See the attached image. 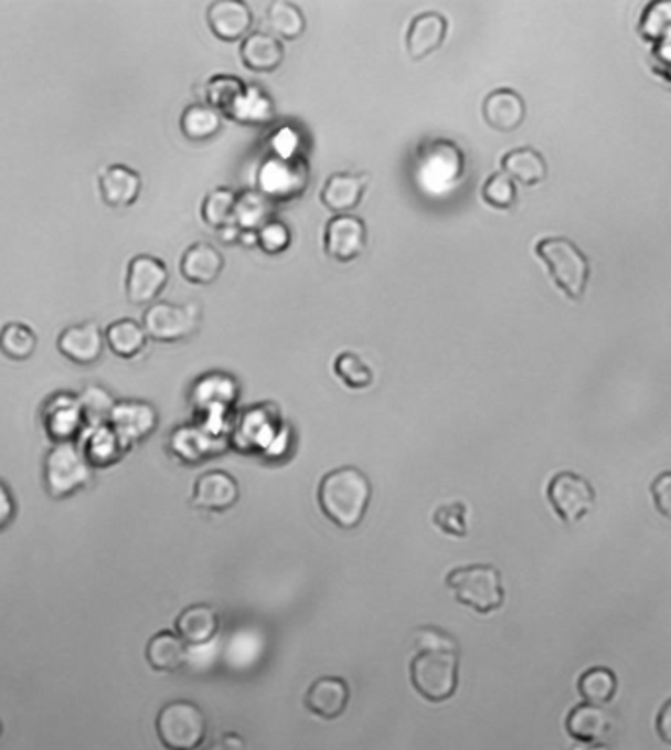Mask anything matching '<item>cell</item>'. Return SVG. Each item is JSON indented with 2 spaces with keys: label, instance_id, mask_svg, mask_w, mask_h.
<instances>
[{
  "label": "cell",
  "instance_id": "6da1fadb",
  "mask_svg": "<svg viewBox=\"0 0 671 750\" xmlns=\"http://www.w3.org/2000/svg\"><path fill=\"white\" fill-rule=\"evenodd\" d=\"M411 684L420 698L441 704L456 694L459 684V646L454 636L436 627L416 628Z\"/></svg>",
  "mask_w": 671,
  "mask_h": 750
},
{
  "label": "cell",
  "instance_id": "7a4b0ae2",
  "mask_svg": "<svg viewBox=\"0 0 671 750\" xmlns=\"http://www.w3.org/2000/svg\"><path fill=\"white\" fill-rule=\"evenodd\" d=\"M371 482L353 466L336 468L320 479L318 507L340 529H358L370 509Z\"/></svg>",
  "mask_w": 671,
  "mask_h": 750
},
{
  "label": "cell",
  "instance_id": "3957f363",
  "mask_svg": "<svg viewBox=\"0 0 671 750\" xmlns=\"http://www.w3.org/2000/svg\"><path fill=\"white\" fill-rule=\"evenodd\" d=\"M536 256L546 264L557 289L569 299L582 300L592 277V265L579 246L564 236L540 240Z\"/></svg>",
  "mask_w": 671,
  "mask_h": 750
},
{
  "label": "cell",
  "instance_id": "277c9868",
  "mask_svg": "<svg viewBox=\"0 0 671 750\" xmlns=\"http://www.w3.org/2000/svg\"><path fill=\"white\" fill-rule=\"evenodd\" d=\"M446 585L461 605L487 615L503 608L504 590L501 572L491 564H471L454 568L446 575Z\"/></svg>",
  "mask_w": 671,
  "mask_h": 750
},
{
  "label": "cell",
  "instance_id": "5b68a950",
  "mask_svg": "<svg viewBox=\"0 0 671 750\" xmlns=\"http://www.w3.org/2000/svg\"><path fill=\"white\" fill-rule=\"evenodd\" d=\"M93 469L79 442H57L45 454V489L53 499H67L88 486Z\"/></svg>",
  "mask_w": 671,
  "mask_h": 750
},
{
  "label": "cell",
  "instance_id": "8992f818",
  "mask_svg": "<svg viewBox=\"0 0 671 750\" xmlns=\"http://www.w3.org/2000/svg\"><path fill=\"white\" fill-rule=\"evenodd\" d=\"M156 731L168 750H196L206 739L209 723L194 701L175 699L159 709Z\"/></svg>",
  "mask_w": 671,
  "mask_h": 750
},
{
  "label": "cell",
  "instance_id": "52a82bcc",
  "mask_svg": "<svg viewBox=\"0 0 671 750\" xmlns=\"http://www.w3.org/2000/svg\"><path fill=\"white\" fill-rule=\"evenodd\" d=\"M201 325V307L196 303L175 305L168 300H156L143 313L141 327L156 342L171 345L185 340L196 332Z\"/></svg>",
  "mask_w": 671,
  "mask_h": 750
},
{
  "label": "cell",
  "instance_id": "ba28073f",
  "mask_svg": "<svg viewBox=\"0 0 671 750\" xmlns=\"http://www.w3.org/2000/svg\"><path fill=\"white\" fill-rule=\"evenodd\" d=\"M547 501L567 525L582 521L595 507V489L574 472H560L547 486Z\"/></svg>",
  "mask_w": 671,
  "mask_h": 750
},
{
  "label": "cell",
  "instance_id": "9c48e42d",
  "mask_svg": "<svg viewBox=\"0 0 671 750\" xmlns=\"http://www.w3.org/2000/svg\"><path fill=\"white\" fill-rule=\"evenodd\" d=\"M168 265L159 257L140 254L132 257L126 272V297L132 305H153L168 287Z\"/></svg>",
  "mask_w": 671,
  "mask_h": 750
},
{
  "label": "cell",
  "instance_id": "30bf717a",
  "mask_svg": "<svg viewBox=\"0 0 671 750\" xmlns=\"http://www.w3.org/2000/svg\"><path fill=\"white\" fill-rule=\"evenodd\" d=\"M42 424L44 431L53 444L57 442H77L83 429H87L83 413H81L79 399L73 393L62 391L55 393L45 401L42 409Z\"/></svg>",
  "mask_w": 671,
  "mask_h": 750
},
{
  "label": "cell",
  "instance_id": "8fae6325",
  "mask_svg": "<svg viewBox=\"0 0 671 750\" xmlns=\"http://www.w3.org/2000/svg\"><path fill=\"white\" fill-rule=\"evenodd\" d=\"M368 244V226L360 216L336 214L324 229V252L340 264L360 257Z\"/></svg>",
  "mask_w": 671,
  "mask_h": 750
},
{
  "label": "cell",
  "instance_id": "7c38bea8",
  "mask_svg": "<svg viewBox=\"0 0 671 750\" xmlns=\"http://www.w3.org/2000/svg\"><path fill=\"white\" fill-rule=\"evenodd\" d=\"M158 411L151 403L126 399L116 401L113 415L108 424L120 434L128 446H134L136 442L146 441L158 429Z\"/></svg>",
  "mask_w": 671,
  "mask_h": 750
},
{
  "label": "cell",
  "instance_id": "4fadbf2b",
  "mask_svg": "<svg viewBox=\"0 0 671 750\" xmlns=\"http://www.w3.org/2000/svg\"><path fill=\"white\" fill-rule=\"evenodd\" d=\"M105 332L95 323H79L63 328L57 336V350L77 366H93L105 352Z\"/></svg>",
  "mask_w": 671,
  "mask_h": 750
},
{
  "label": "cell",
  "instance_id": "5bb4252c",
  "mask_svg": "<svg viewBox=\"0 0 671 750\" xmlns=\"http://www.w3.org/2000/svg\"><path fill=\"white\" fill-rule=\"evenodd\" d=\"M239 486L228 472L211 469L196 477L193 487V507L201 511L222 513L238 504Z\"/></svg>",
  "mask_w": 671,
  "mask_h": 750
},
{
  "label": "cell",
  "instance_id": "9a60e30c",
  "mask_svg": "<svg viewBox=\"0 0 671 750\" xmlns=\"http://www.w3.org/2000/svg\"><path fill=\"white\" fill-rule=\"evenodd\" d=\"M206 22L222 42H238L254 24V14L242 0H214L206 10Z\"/></svg>",
  "mask_w": 671,
  "mask_h": 750
},
{
  "label": "cell",
  "instance_id": "2e32d148",
  "mask_svg": "<svg viewBox=\"0 0 671 750\" xmlns=\"http://www.w3.org/2000/svg\"><path fill=\"white\" fill-rule=\"evenodd\" d=\"M350 701V686L348 682L336 676H324L310 684L305 696V707L312 716L334 721L342 716Z\"/></svg>",
  "mask_w": 671,
  "mask_h": 750
},
{
  "label": "cell",
  "instance_id": "e0dca14e",
  "mask_svg": "<svg viewBox=\"0 0 671 750\" xmlns=\"http://www.w3.org/2000/svg\"><path fill=\"white\" fill-rule=\"evenodd\" d=\"M448 34V20L438 12H424L413 18L406 32V52L413 62H423L430 53L440 50Z\"/></svg>",
  "mask_w": 671,
  "mask_h": 750
},
{
  "label": "cell",
  "instance_id": "ac0fdd59",
  "mask_svg": "<svg viewBox=\"0 0 671 750\" xmlns=\"http://www.w3.org/2000/svg\"><path fill=\"white\" fill-rule=\"evenodd\" d=\"M98 189L100 197L113 209H126L132 207L141 193V177L128 166L115 163L100 171L98 176Z\"/></svg>",
  "mask_w": 671,
  "mask_h": 750
},
{
  "label": "cell",
  "instance_id": "d6986e66",
  "mask_svg": "<svg viewBox=\"0 0 671 750\" xmlns=\"http://www.w3.org/2000/svg\"><path fill=\"white\" fill-rule=\"evenodd\" d=\"M483 118L493 130L512 133L521 128L526 118V103L512 88H497L483 101Z\"/></svg>",
  "mask_w": 671,
  "mask_h": 750
},
{
  "label": "cell",
  "instance_id": "ffe728a7",
  "mask_svg": "<svg viewBox=\"0 0 671 750\" xmlns=\"http://www.w3.org/2000/svg\"><path fill=\"white\" fill-rule=\"evenodd\" d=\"M368 181L370 177L365 173H350V171L334 173L328 177L327 183L322 187L320 201L328 211L348 214L362 201L363 193L368 189Z\"/></svg>",
  "mask_w": 671,
  "mask_h": 750
},
{
  "label": "cell",
  "instance_id": "44dd1931",
  "mask_svg": "<svg viewBox=\"0 0 671 750\" xmlns=\"http://www.w3.org/2000/svg\"><path fill=\"white\" fill-rule=\"evenodd\" d=\"M221 631V617L212 605L196 603L179 613L175 619V633L185 641V645L203 646L211 643Z\"/></svg>",
  "mask_w": 671,
  "mask_h": 750
},
{
  "label": "cell",
  "instance_id": "7402d4cb",
  "mask_svg": "<svg viewBox=\"0 0 671 750\" xmlns=\"http://www.w3.org/2000/svg\"><path fill=\"white\" fill-rule=\"evenodd\" d=\"M179 270L189 283L211 285L221 277L222 270H224V256L221 250H216L212 244L196 242L193 246L187 247Z\"/></svg>",
  "mask_w": 671,
  "mask_h": 750
},
{
  "label": "cell",
  "instance_id": "603a6c76",
  "mask_svg": "<svg viewBox=\"0 0 671 750\" xmlns=\"http://www.w3.org/2000/svg\"><path fill=\"white\" fill-rule=\"evenodd\" d=\"M81 448L85 452L88 464L93 468L113 466L118 459L123 458L126 452L130 451V446L120 439V434L116 433L110 424H100L95 429H88V434L85 436V442L81 444Z\"/></svg>",
  "mask_w": 671,
  "mask_h": 750
},
{
  "label": "cell",
  "instance_id": "cb8c5ba5",
  "mask_svg": "<svg viewBox=\"0 0 671 750\" xmlns=\"http://www.w3.org/2000/svg\"><path fill=\"white\" fill-rule=\"evenodd\" d=\"M239 55L247 70L254 73H271L281 65L285 47L274 35L254 32L244 38L239 45Z\"/></svg>",
  "mask_w": 671,
  "mask_h": 750
},
{
  "label": "cell",
  "instance_id": "d4e9b609",
  "mask_svg": "<svg viewBox=\"0 0 671 750\" xmlns=\"http://www.w3.org/2000/svg\"><path fill=\"white\" fill-rule=\"evenodd\" d=\"M610 729V717L603 707L582 704L575 706L565 719V731L579 742H599Z\"/></svg>",
  "mask_w": 671,
  "mask_h": 750
},
{
  "label": "cell",
  "instance_id": "484cf974",
  "mask_svg": "<svg viewBox=\"0 0 671 750\" xmlns=\"http://www.w3.org/2000/svg\"><path fill=\"white\" fill-rule=\"evenodd\" d=\"M146 661L156 672H175L189 663V646L177 633L161 631L146 646Z\"/></svg>",
  "mask_w": 671,
  "mask_h": 750
},
{
  "label": "cell",
  "instance_id": "4316f807",
  "mask_svg": "<svg viewBox=\"0 0 671 750\" xmlns=\"http://www.w3.org/2000/svg\"><path fill=\"white\" fill-rule=\"evenodd\" d=\"M501 166L512 181L526 187L539 186L547 177L546 159L534 148H516L504 154Z\"/></svg>",
  "mask_w": 671,
  "mask_h": 750
},
{
  "label": "cell",
  "instance_id": "83f0119b",
  "mask_svg": "<svg viewBox=\"0 0 671 750\" xmlns=\"http://www.w3.org/2000/svg\"><path fill=\"white\" fill-rule=\"evenodd\" d=\"M206 98L212 108H219L230 120H239L247 98V88L234 75H216L206 85Z\"/></svg>",
  "mask_w": 671,
  "mask_h": 750
},
{
  "label": "cell",
  "instance_id": "f1b7e54d",
  "mask_svg": "<svg viewBox=\"0 0 671 750\" xmlns=\"http://www.w3.org/2000/svg\"><path fill=\"white\" fill-rule=\"evenodd\" d=\"M105 342L108 350L118 358L132 360L138 353L143 352L148 345V335L140 323L132 318H120L106 327Z\"/></svg>",
  "mask_w": 671,
  "mask_h": 750
},
{
  "label": "cell",
  "instance_id": "f546056e",
  "mask_svg": "<svg viewBox=\"0 0 671 750\" xmlns=\"http://www.w3.org/2000/svg\"><path fill=\"white\" fill-rule=\"evenodd\" d=\"M269 221H274V201L267 194L262 191L238 194L236 226L242 232H257Z\"/></svg>",
  "mask_w": 671,
  "mask_h": 750
},
{
  "label": "cell",
  "instance_id": "4dcf8cb0",
  "mask_svg": "<svg viewBox=\"0 0 671 750\" xmlns=\"http://www.w3.org/2000/svg\"><path fill=\"white\" fill-rule=\"evenodd\" d=\"M179 126L187 140L206 141L221 133L222 120L211 105H189L181 115Z\"/></svg>",
  "mask_w": 671,
  "mask_h": 750
},
{
  "label": "cell",
  "instance_id": "1f68e13d",
  "mask_svg": "<svg viewBox=\"0 0 671 750\" xmlns=\"http://www.w3.org/2000/svg\"><path fill=\"white\" fill-rule=\"evenodd\" d=\"M617 686L615 672L597 666V668L583 672L582 678L577 682V691L582 696L583 704L603 707L615 698Z\"/></svg>",
  "mask_w": 671,
  "mask_h": 750
},
{
  "label": "cell",
  "instance_id": "d6a6232c",
  "mask_svg": "<svg viewBox=\"0 0 671 750\" xmlns=\"http://www.w3.org/2000/svg\"><path fill=\"white\" fill-rule=\"evenodd\" d=\"M238 194L228 187H219L204 197L203 221L212 229L222 230L236 224V207Z\"/></svg>",
  "mask_w": 671,
  "mask_h": 750
},
{
  "label": "cell",
  "instance_id": "836d02e7",
  "mask_svg": "<svg viewBox=\"0 0 671 750\" xmlns=\"http://www.w3.org/2000/svg\"><path fill=\"white\" fill-rule=\"evenodd\" d=\"M38 348V336L24 323H7L0 328V353L14 362H26Z\"/></svg>",
  "mask_w": 671,
  "mask_h": 750
},
{
  "label": "cell",
  "instance_id": "e575fe53",
  "mask_svg": "<svg viewBox=\"0 0 671 750\" xmlns=\"http://www.w3.org/2000/svg\"><path fill=\"white\" fill-rule=\"evenodd\" d=\"M267 22L274 28L275 34L281 35L285 40H297L307 28L305 14L300 12L295 2H289V0L271 2L267 9Z\"/></svg>",
  "mask_w": 671,
  "mask_h": 750
},
{
  "label": "cell",
  "instance_id": "d590c367",
  "mask_svg": "<svg viewBox=\"0 0 671 750\" xmlns=\"http://www.w3.org/2000/svg\"><path fill=\"white\" fill-rule=\"evenodd\" d=\"M77 399H79L81 413H83L87 429L108 424L116 405V399L105 388L87 385L81 391Z\"/></svg>",
  "mask_w": 671,
  "mask_h": 750
},
{
  "label": "cell",
  "instance_id": "8d00e7d4",
  "mask_svg": "<svg viewBox=\"0 0 671 750\" xmlns=\"http://www.w3.org/2000/svg\"><path fill=\"white\" fill-rule=\"evenodd\" d=\"M334 371L336 376L344 381L350 389L370 388L371 381H373V371L358 353H340L336 358Z\"/></svg>",
  "mask_w": 671,
  "mask_h": 750
},
{
  "label": "cell",
  "instance_id": "74e56055",
  "mask_svg": "<svg viewBox=\"0 0 671 750\" xmlns=\"http://www.w3.org/2000/svg\"><path fill=\"white\" fill-rule=\"evenodd\" d=\"M481 197L487 204H491L494 209L507 211L516 203V186L504 171H497L487 179Z\"/></svg>",
  "mask_w": 671,
  "mask_h": 750
},
{
  "label": "cell",
  "instance_id": "f35d334b",
  "mask_svg": "<svg viewBox=\"0 0 671 750\" xmlns=\"http://www.w3.org/2000/svg\"><path fill=\"white\" fill-rule=\"evenodd\" d=\"M434 522L438 529L444 530L451 537H466L468 535V507L464 501L440 505L434 511Z\"/></svg>",
  "mask_w": 671,
  "mask_h": 750
},
{
  "label": "cell",
  "instance_id": "ab89813d",
  "mask_svg": "<svg viewBox=\"0 0 671 750\" xmlns=\"http://www.w3.org/2000/svg\"><path fill=\"white\" fill-rule=\"evenodd\" d=\"M291 244V230L281 221H269L257 230V246L265 254H281Z\"/></svg>",
  "mask_w": 671,
  "mask_h": 750
},
{
  "label": "cell",
  "instance_id": "60d3db41",
  "mask_svg": "<svg viewBox=\"0 0 671 750\" xmlns=\"http://www.w3.org/2000/svg\"><path fill=\"white\" fill-rule=\"evenodd\" d=\"M642 30L648 38L660 40L671 32V2H652L646 10Z\"/></svg>",
  "mask_w": 671,
  "mask_h": 750
},
{
  "label": "cell",
  "instance_id": "b9f144b4",
  "mask_svg": "<svg viewBox=\"0 0 671 750\" xmlns=\"http://www.w3.org/2000/svg\"><path fill=\"white\" fill-rule=\"evenodd\" d=\"M653 505L658 513L671 521V472H663L652 482Z\"/></svg>",
  "mask_w": 671,
  "mask_h": 750
},
{
  "label": "cell",
  "instance_id": "7bdbcfd3",
  "mask_svg": "<svg viewBox=\"0 0 671 750\" xmlns=\"http://www.w3.org/2000/svg\"><path fill=\"white\" fill-rule=\"evenodd\" d=\"M14 517H17V499L10 492V487L4 482H0V532L9 529Z\"/></svg>",
  "mask_w": 671,
  "mask_h": 750
},
{
  "label": "cell",
  "instance_id": "ee69618b",
  "mask_svg": "<svg viewBox=\"0 0 671 750\" xmlns=\"http://www.w3.org/2000/svg\"><path fill=\"white\" fill-rule=\"evenodd\" d=\"M656 731H658V737H660L665 744H671V699H668V701L663 704L660 714H658V719H656Z\"/></svg>",
  "mask_w": 671,
  "mask_h": 750
},
{
  "label": "cell",
  "instance_id": "f6af8a7d",
  "mask_svg": "<svg viewBox=\"0 0 671 750\" xmlns=\"http://www.w3.org/2000/svg\"><path fill=\"white\" fill-rule=\"evenodd\" d=\"M204 750H247L246 741L236 733H224L216 742Z\"/></svg>",
  "mask_w": 671,
  "mask_h": 750
},
{
  "label": "cell",
  "instance_id": "bcb514c9",
  "mask_svg": "<svg viewBox=\"0 0 671 750\" xmlns=\"http://www.w3.org/2000/svg\"><path fill=\"white\" fill-rule=\"evenodd\" d=\"M572 750H610L607 744H603V742H579V744H575L574 749Z\"/></svg>",
  "mask_w": 671,
  "mask_h": 750
},
{
  "label": "cell",
  "instance_id": "7dc6e473",
  "mask_svg": "<svg viewBox=\"0 0 671 750\" xmlns=\"http://www.w3.org/2000/svg\"><path fill=\"white\" fill-rule=\"evenodd\" d=\"M0 735H2V721H0Z\"/></svg>",
  "mask_w": 671,
  "mask_h": 750
}]
</instances>
